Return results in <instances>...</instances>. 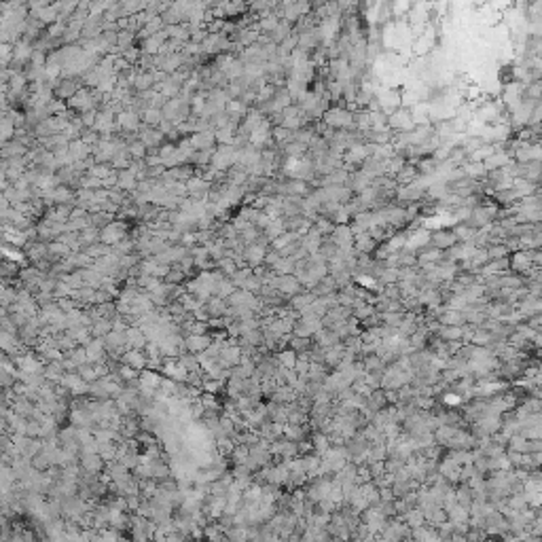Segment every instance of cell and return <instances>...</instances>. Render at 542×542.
I'll return each mask as SVG.
<instances>
[{
	"instance_id": "obj_1",
	"label": "cell",
	"mask_w": 542,
	"mask_h": 542,
	"mask_svg": "<svg viewBox=\"0 0 542 542\" xmlns=\"http://www.w3.org/2000/svg\"><path fill=\"white\" fill-rule=\"evenodd\" d=\"M324 121L330 129H335V127L345 129V127H352L354 125V115L345 108H333V110H326Z\"/></svg>"
},
{
	"instance_id": "obj_2",
	"label": "cell",
	"mask_w": 542,
	"mask_h": 542,
	"mask_svg": "<svg viewBox=\"0 0 542 542\" xmlns=\"http://www.w3.org/2000/svg\"><path fill=\"white\" fill-rule=\"evenodd\" d=\"M386 125L392 129H398V131H407L413 127V121H411V112L409 110H394L392 115L386 119Z\"/></svg>"
},
{
	"instance_id": "obj_3",
	"label": "cell",
	"mask_w": 542,
	"mask_h": 542,
	"mask_svg": "<svg viewBox=\"0 0 542 542\" xmlns=\"http://www.w3.org/2000/svg\"><path fill=\"white\" fill-rule=\"evenodd\" d=\"M455 235H453V231H447V229H441V231H436L434 235H430V244L434 248H439L441 252L445 248H453L455 246Z\"/></svg>"
},
{
	"instance_id": "obj_4",
	"label": "cell",
	"mask_w": 542,
	"mask_h": 542,
	"mask_svg": "<svg viewBox=\"0 0 542 542\" xmlns=\"http://www.w3.org/2000/svg\"><path fill=\"white\" fill-rule=\"evenodd\" d=\"M271 286H273L275 290H280V293H288V295H295L296 290H299V280H296L295 275H280V277H275V280H271Z\"/></svg>"
},
{
	"instance_id": "obj_5",
	"label": "cell",
	"mask_w": 542,
	"mask_h": 542,
	"mask_svg": "<svg viewBox=\"0 0 542 542\" xmlns=\"http://www.w3.org/2000/svg\"><path fill=\"white\" fill-rule=\"evenodd\" d=\"M428 242H430V231L418 229L411 233V237H405V248H419V246H426Z\"/></svg>"
},
{
	"instance_id": "obj_6",
	"label": "cell",
	"mask_w": 542,
	"mask_h": 542,
	"mask_svg": "<svg viewBox=\"0 0 542 542\" xmlns=\"http://www.w3.org/2000/svg\"><path fill=\"white\" fill-rule=\"evenodd\" d=\"M441 250L439 248H434V246H430V248H426V250H421V254L418 256V263L419 265H434L436 261L441 259Z\"/></svg>"
},
{
	"instance_id": "obj_7",
	"label": "cell",
	"mask_w": 542,
	"mask_h": 542,
	"mask_svg": "<svg viewBox=\"0 0 542 542\" xmlns=\"http://www.w3.org/2000/svg\"><path fill=\"white\" fill-rule=\"evenodd\" d=\"M263 254H265V250H263L261 246H250V248L246 250V259L252 263V265H256V263H261L263 259H265Z\"/></svg>"
},
{
	"instance_id": "obj_8",
	"label": "cell",
	"mask_w": 542,
	"mask_h": 542,
	"mask_svg": "<svg viewBox=\"0 0 542 542\" xmlns=\"http://www.w3.org/2000/svg\"><path fill=\"white\" fill-rule=\"evenodd\" d=\"M273 136H275V140L280 142V144L293 140V131H288L286 127H282V125H277V127L273 129Z\"/></svg>"
},
{
	"instance_id": "obj_9",
	"label": "cell",
	"mask_w": 542,
	"mask_h": 542,
	"mask_svg": "<svg viewBox=\"0 0 542 542\" xmlns=\"http://www.w3.org/2000/svg\"><path fill=\"white\" fill-rule=\"evenodd\" d=\"M305 148L307 147H303V144H299V142H290V144H286V155L290 157V159H296L301 153H305Z\"/></svg>"
},
{
	"instance_id": "obj_10",
	"label": "cell",
	"mask_w": 542,
	"mask_h": 542,
	"mask_svg": "<svg viewBox=\"0 0 542 542\" xmlns=\"http://www.w3.org/2000/svg\"><path fill=\"white\" fill-rule=\"evenodd\" d=\"M275 25H277V15H265V17H263L261 28H265V30H271V32H273V30H275Z\"/></svg>"
},
{
	"instance_id": "obj_11",
	"label": "cell",
	"mask_w": 542,
	"mask_h": 542,
	"mask_svg": "<svg viewBox=\"0 0 542 542\" xmlns=\"http://www.w3.org/2000/svg\"><path fill=\"white\" fill-rule=\"evenodd\" d=\"M316 231H318V233H330V231H333V224H330L328 221H324V218H320V221L316 222Z\"/></svg>"
},
{
	"instance_id": "obj_12",
	"label": "cell",
	"mask_w": 542,
	"mask_h": 542,
	"mask_svg": "<svg viewBox=\"0 0 542 542\" xmlns=\"http://www.w3.org/2000/svg\"><path fill=\"white\" fill-rule=\"evenodd\" d=\"M386 295L388 296H398V290H396V286H386Z\"/></svg>"
}]
</instances>
